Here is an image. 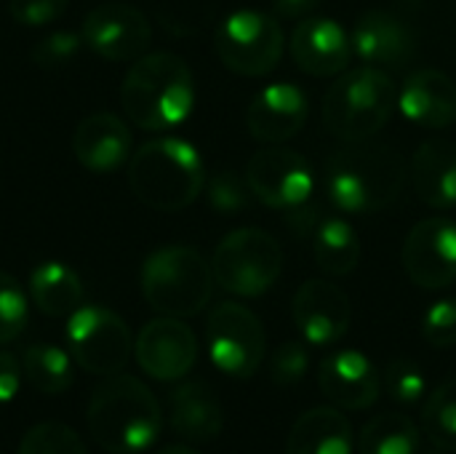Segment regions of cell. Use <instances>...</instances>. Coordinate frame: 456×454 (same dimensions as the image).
Listing matches in <instances>:
<instances>
[{
	"label": "cell",
	"instance_id": "7a4b0ae2",
	"mask_svg": "<svg viewBox=\"0 0 456 454\" xmlns=\"http://www.w3.org/2000/svg\"><path fill=\"white\" fill-rule=\"evenodd\" d=\"M406 161L390 144L347 142L326 163V193L342 214H374L398 201Z\"/></svg>",
	"mask_w": 456,
	"mask_h": 454
},
{
	"label": "cell",
	"instance_id": "2e32d148",
	"mask_svg": "<svg viewBox=\"0 0 456 454\" xmlns=\"http://www.w3.org/2000/svg\"><path fill=\"white\" fill-rule=\"evenodd\" d=\"M318 385L334 407L363 412L377 404L382 377L361 351H337L321 361Z\"/></svg>",
	"mask_w": 456,
	"mask_h": 454
},
{
	"label": "cell",
	"instance_id": "d590c367",
	"mask_svg": "<svg viewBox=\"0 0 456 454\" xmlns=\"http://www.w3.org/2000/svg\"><path fill=\"white\" fill-rule=\"evenodd\" d=\"M422 337L433 348H456V297L441 300L428 308L422 318Z\"/></svg>",
	"mask_w": 456,
	"mask_h": 454
},
{
	"label": "cell",
	"instance_id": "4fadbf2b",
	"mask_svg": "<svg viewBox=\"0 0 456 454\" xmlns=\"http://www.w3.org/2000/svg\"><path fill=\"white\" fill-rule=\"evenodd\" d=\"M136 364L158 383H174L190 375L198 361L195 332L174 316H160L142 326L134 343Z\"/></svg>",
	"mask_w": 456,
	"mask_h": 454
},
{
	"label": "cell",
	"instance_id": "ba28073f",
	"mask_svg": "<svg viewBox=\"0 0 456 454\" xmlns=\"http://www.w3.org/2000/svg\"><path fill=\"white\" fill-rule=\"evenodd\" d=\"M67 348L72 361L96 377H110L126 369L134 340L128 324L99 305H80L67 318Z\"/></svg>",
	"mask_w": 456,
	"mask_h": 454
},
{
	"label": "cell",
	"instance_id": "d6a6232c",
	"mask_svg": "<svg viewBox=\"0 0 456 454\" xmlns=\"http://www.w3.org/2000/svg\"><path fill=\"white\" fill-rule=\"evenodd\" d=\"M385 388L398 404H417L428 393V380H425V372L414 361L395 359L387 364Z\"/></svg>",
	"mask_w": 456,
	"mask_h": 454
},
{
	"label": "cell",
	"instance_id": "9c48e42d",
	"mask_svg": "<svg viewBox=\"0 0 456 454\" xmlns=\"http://www.w3.org/2000/svg\"><path fill=\"white\" fill-rule=\"evenodd\" d=\"M222 64L246 78H262L273 72L283 56V29L262 11H232L222 19L214 35Z\"/></svg>",
	"mask_w": 456,
	"mask_h": 454
},
{
	"label": "cell",
	"instance_id": "74e56055",
	"mask_svg": "<svg viewBox=\"0 0 456 454\" xmlns=\"http://www.w3.org/2000/svg\"><path fill=\"white\" fill-rule=\"evenodd\" d=\"M21 380H24V369H21L19 359L11 353H0V407L11 404L16 399Z\"/></svg>",
	"mask_w": 456,
	"mask_h": 454
},
{
	"label": "cell",
	"instance_id": "e575fe53",
	"mask_svg": "<svg viewBox=\"0 0 456 454\" xmlns=\"http://www.w3.org/2000/svg\"><path fill=\"white\" fill-rule=\"evenodd\" d=\"M307 369H310V353L302 343H283L270 361V377L281 388H291L302 383Z\"/></svg>",
	"mask_w": 456,
	"mask_h": 454
},
{
	"label": "cell",
	"instance_id": "30bf717a",
	"mask_svg": "<svg viewBox=\"0 0 456 454\" xmlns=\"http://www.w3.org/2000/svg\"><path fill=\"white\" fill-rule=\"evenodd\" d=\"M206 345L214 367L235 380H248L265 361L262 321L240 302H222L206 321Z\"/></svg>",
	"mask_w": 456,
	"mask_h": 454
},
{
	"label": "cell",
	"instance_id": "cb8c5ba5",
	"mask_svg": "<svg viewBox=\"0 0 456 454\" xmlns=\"http://www.w3.org/2000/svg\"><path fill=\"white\" fill-rule=\"evenodd\" d=\"M414 190L433 209L456 206V144L449 139H428L414 153Z\"/></svg>",
	"mask_w": 456,
	"mask_h": 454
},
{
	"label": "cell",
	"instance_id": "f546056e",
	"mask_svg": "<svg viewBox=\"0 0 456 454\" xmlns=\"http://www.w3.org/2000/svg\"><path fill=\"white\" fill-rule=\"evenodd\" d=\"M16 454H88L86 444L80 442V436L59 423V420H48V423H37L32 425L24 439L19 442Z\"/></svg>",
	"mask_w": 456,
	"mask_h": 454
},
{
	"label": "cell",
	"instance_id": "44dd1931",
	"mask_svg": "<svg viewBox=\"0 0 456 454\" xmlns=\"http://www.w3.org/2000/svg\"><path fill=\"white\" fill-rule=\"evenodd\" d=\"M398 107L422 128H446L456 120V83L441 70H417L398 91Z\"/></svg>",
	"mask_w": 456,
	"mask_h": 454
},
{
	"label": "cell",
	"instance_id": "836d02e7",
	"mask_svg": "<svg viewBox=\"0 0 456 454\" xmlns=\"http://www.w3.org/2000/svg\"><path fill=\"white\" fill-rule=\"evenodd\" d=\"M83 37L80 32H69V29H56L51 35H45L40 43H35L32 48V62L43 70H59L67 67L75 54L80 51Z\"/></svg>",
	"mask_w": 456,
	"mask_h": 454
},
{
	"label": "cell",
	"instance_id": "ffe728a7",
	"mask_svg": "<svg viewBox=\"0 0 456 454\" xmlns=\"http://www.w3.org/2000/svg\"><path fill=\"white\" fill-rule=\"evenodd\" d=\"M353 54L371 67H403L414 56V32L387 11L363 13L350 32Z\"/></svg>",
	"mask_w": 456,
	"mask_h": 454
},
{
	"label": "cell",
	"instance_id": "d6986e66",
	"mask_svg": "<svg viewBox=\"0 0 456 454\" xmlns=\"http://www.w3.org/2000/svg\"><path fill=\"white\" fill-rule=\"evenodd\" d=\"M72 153L91 174H112L131 155V131L115 112H91L72 134Z\"/></svg>",
	"mask_w": 456,
	"mask_h": 454
},
{
	"label": "cell",
	"instance_id": "8d00e7d4",
	"mask_svg": "<svg viewBox=\"0 0 456 454\" xmlns=\"http://www.w3.org/2000/svg\"><path fill=\"white\" fill-rule=\"evenodd\" d=\"M67 11V0H8V13L21 27L53 24Z\"/></svg>",
	"mask_w": 456,
	"mask_h": 454
},
{
	"label": "cell",
	"instance_id": "4316f807",
	"mask_svg": "<svg viewBox=\"0 0 456 454\" xmlns=\"http://www.w3.org/2000/svg\"><path fill=\"white\" fill-rule=\"evenodd\" d=\"M24 380L45 396H59L72 385V356L51 343L29 345L21 356Z\"/></svg>",
	"mask_w": 456,
	"mask_h": 454
},
{
	"label": "cell",
	"instance_id": "83f0119b",
	"mask_svg": "<svg viewBox=\"0 0 456 454\" xmlns=\"http://www.w3.org/2000/svg\"><path fill=\"white\" fill-rule=\"evenodd\" d=\"M361 454H417L419 428L409 415L385 412L369 420L358 439Z\"/></svg>",
	"mask_w": 456,
	"mask_h": 454
},
{
	"label": "cell",
	"instance_id": "1f68e13d",
	"mask_svg": "<svg viewBox=\"0 0 456 454\" xmlns=\"http://www.w3.org/2000/svg\"><path fill=\"white\" fill-rule=\"evenodd\" d=\"M206 198H208V206L219 214H238V211H246L251 206V187H248V179L246 174L240 177L238 171H216L206 187Z\"/></svg>",
	"mask_w": 456,
	"mask_h": 454
},
{
	"label": "cell",
	"instance_id": "484cf974",
	"mask_svg": "<svg viewBox=\"0 0 456 454\" xmlns=\"http://www.w3.org/2000/svg\"><path fill=\"white\" fill-rule=\"evenodd\" d=\"M313 254L323 273L342 278L361 262V241L355 227L342 217H326L313 233Z\"/></svg>",
	"mask_w": 456,
	"mask_h": 454
},
{
	"label": "cell",
	"instance_id": "7c38bea8",
	"mask_svg": "<svg viewBox=\"0 0 456 454\" xmlns=\"http://www.w3.org/2000/svg\"><path fill=\"white\" fill-rule=\"evenodd\" d=\"M80 37L88 51L107 62H136L147 54L152 29L139 8L126 3H104L88 11Z\"/></svg>",
	"mask_w": 456,
	"mask_h": 454
},
{
	"label": "cell",
	"instance_id": "3957f363",
	"mask_svg": "<svg viewBox=\"0 0 456 454\" xmlns=\"http://www.w3.org/2000/svg\"><path fill=\"white\" fill-rule=\"evenodd\" d=\"M120 104L136 128L168 131L182 126L195 104V80L187 62L171 51L139 56L123 78Z\"/></svg>",
	"mask_w": 456,
	"mask_h": 454
},
{
	"label": "cell",
	"instance_id": "5b68a950",
	"mask_svg": "<svg viewBox=\"0 0 456 454\" xmlns=\"http://www.w3.org/2000/svg\"><path fill=\"white\" fill-rule=\"evenodd\" d=\"M398 104L393 78L379 67H355L342 72L326 94L323 123L345 142H366L390 120Z\"/></svg>",
	"mask_w": 456,
	"mask_h": 454
},
{
	"label": "cell",
	"instance_id": "8fae6325",
	"mask_svg": "<svg viewBox=\"0 0 456 454\" xmlns=\"http://www.w3.org/2000/svg\"><path fill=\"white\" fill-rule=\"evenodd\" d=\"M246 179L256 201L270 209H299L315 190V171L310 161L289 147H267L251 155Z\"/></svg>",
	"mask_w": 456,
	"mask_h": 454
},
{
	"label": "cell",
	"instance_id": "7402d4cb",
	"mask_svg": "<svg viewBox=\"0 0 456 454\" xmlns=\"http://www.w3.org/2000/svg\"><path fill=\"white\" fill-rule=\"evenodd\" d=\"M171 428L192 444L214 442L224 428V412L216 393L200 380L179 385L171 396Z\"/></svg>",
	"mask_w": 456,
	"mask_h": 454
},
{
	"label": "cell",
	"instance_id": "603a6c76",
	"mask_svg": "<svg viewBox=\"0 0 456 454\" xmlns=\"http://www.w3.org/2000/svg\"><path fill=\"white\" fill-rule=\"evenodd\" d=\"M286 454H353V425L339 407L307 409L289 431Z\"/></svg>",
	"mask_w": 456,
	"mask_h": 454
},
{
	"label": "cell",
	"instance_id": "4dcf8cb0",
	"mask_svg": "<svg viewBox=\"0 0 456 454\" xmlns=\"http://www.w3.org/2000/svg\"><path fill=\"white\" fill-rule=\"evenodd\" d=\"M29 318V302L21 284L0 270V345L13 343Z\"/></svg>",
	"mask_w": 456,
	"mask_h": 454
},
{
	"label": "cell",
	"instance_id": "6da1fadb",
	"mask_svg": "<svg viewBox=\"0 0 456 454\" xmlns=\"http://www.w3.org/2000/svg\"><path fill=\"white\" fill-rule=\"evenodd\" d=\"M88 433L110 454H139L150 450L163 428V412L152 391L131 375L104 377L88 401Z\"/></svg>",
	"mask_w": 456,
	"mask_h": 454
},
{
	"label": "cell",
	"instance_id": "e0dca14e",
	"mask_svg": "<svg viewBox=\"0 0 456 454\" xmlns=\"http://www.w3.org/2000/svg\"><path fill=\"white\" fill-rule=\"evenodd\" d=\"M307 118L310 99L294 83H270L251 99L246 110V126L251 136L265 144H281L297 136Z\"/></svg>",
	"mask_w": 456,
	"mask_h": 454
},
{
	"label": "cell",
	"instance_id": "f35d334b",
	"mask_svg": "<svg viewBox=\"0 0 456 454\" xmlns=\"http://www.w3.org/2000/svg\"><path fill=\"white\" fill-rule=\"evenodd\" d=\"M321 5V0H275V11L289 19H302L313 13Z\"/></svg>",
	"mask_w": 456,
	"mask_h": 454
},
{
	"label": "cell",
	"instance_id": "ab89813d",
	"mask_svg": "<svg viewBox=\"0 0 456 454\" xmlns=\"http://www.w3.org/2000/svg\"><path fill=\"white\" fill-rule=\"evenodd\" d=\"M158 454H198L192 452L190 447H184V444H171V447H163Z\"/></svg>",
	"mask_w": 456,
	"mask_h": 454
},
{
	"label": "cell",
	"instance_id": "d4e9b609",
	"mask_svg": "<svg viewBox=\"0 0 456 454\" xmlns=\"http://www.w3.org/2000/svg\"><path fill=\"white\" fill-rule=\"evenodd\" d=\"M29 297L48 318H69L83 305V281L64 262H40L29 273Z\"/></svg>",
	"mask_w": 456,
	"mask_h": 454
},
{
	"label": "cell",
	"instance_id": "52a82bcc",
	"mask_svg": "<svg viewBox=\"0 0 456 454\" xmlns=\"http://www.w3.org/2000/svg\"><path fill=\"white\" fill-rule=\"evenodd\" d=\"M214 281L235 297H262L275 286L283 270L281 244L259 230L240 227L222 238L211 260Z\"/></svg>",
	"mask_w": 456,
	"mask_h": 454
},
{
	"label": "cell",
	"instance_id": "5bb4252c",
	"mask_svg": "<svg viewBox=\"0 0 456 454\" xmlns=\"http://www.w3.org/2000/svg\"><path fill=\"white\" fill-rule=\"evenodd\" d=\"M403 268L419 289L436 292L452 286L456 281L454 219H422L403 244Z\"/></svg>",
	"mask_w": 456,
	"mask_h": 454
},
{
	"label": "cell",
	"instance_id": "277c9868",
	"mask_svg": "<svg viewBox=\"0 0 456 454\" xmlns=\"http://www.w3.org/2000/svg\"><path fill=\"white\" fill-rule=\"evenodd\" d=\"M134 195L155 211H182L206 187V169L198 150L179 136H160L142 144L128 163Z\"/></svg>",
	"mask_w": 456,
	"mask_h": 454
},
{
	"label": "cell",
	"instance_id": "f1b7e54d",
	"mask_svg": "<svg viewBox=\"0 0 456 454\" xmlns=\"http://www.w3.org/2000/svg\"><path fill=\"white\" fill-rule=\"evenodd\" d=\"M422 428L438 450L456 452V377L430 393L422 407Z\"/></svg>",
	"mask_w": 456,
	"mask_h": 454
},
{
	"label": "cell",
	"instance_id": "8992f818",
	"mask_svg": "<svg viewBox=\"0 0 456 454\" xmlns=\"http://www.w3.org/2000/svg\"><path fill=\"white\" fill-rule=\"evenodd\" d=\"M139 284L155 313L190 318L208 305L216 281L200 252L190 246H166L142 262Z\"/></svg>",
	"mask_w": 456,
	"mask_h": 454
},
{
	"label": "cell",
	"instance_id": "ac0fdd59",
	"mask_svg": "<svg viewBox=\"0 0 456 454\" xmlns=\"http://www.w3.org/2000/svg\"><path fill=\"white\" fill-rule=\"evenodd\" d=\"M294 62L315 78L342 75L353 56L347 29L334 19H305L291 32Z\"/></svg>",
	"mask_w": 456,
	"mask_h": 454
},
{
	"label": "cell",
	"instance_id": "9a60e30c",
	"mask_svg": "<svg viewBox=\"0 0 456 454\" xmlns=\"http://www.w3.org/2000/svg\"><path fill=\"white\" fill-rule=\"evenodd\" d=\"M294 324L299 334L318 348L339 343L353 321V305L350 297L331 281L315 278L299 286L294 305Z\"/></svg>",
	"mask_w": 456,
	"mask_h": 454
}]
</instances>
